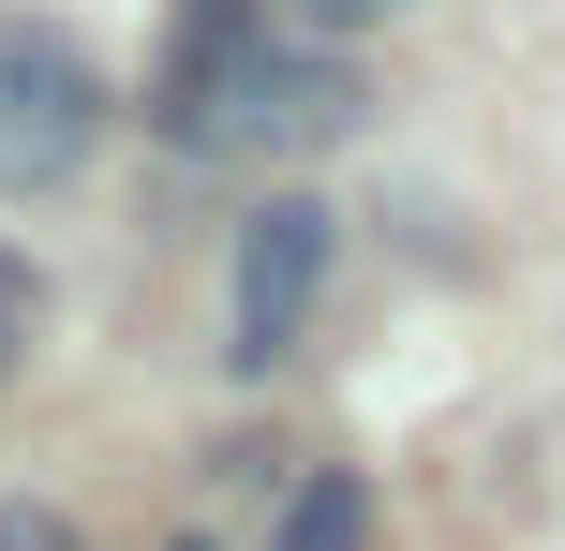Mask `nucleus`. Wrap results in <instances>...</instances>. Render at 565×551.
Returning <instances> with one entry per match:
<instances>
[{
  "instance_id": "1",
  "label": "nucleus",
  "mask_w": 565,
  "mask_h": 551,
  "mask_svg": "<svg viewBox=\"0 0 565 551\" xmlns=\"http://www.w3.org/2000/svg\"><path fill=\"white\" fill-rule=\"evenodd\" d=\"M105 149V89L60 30H15L0 15V194H60V179Z\"/></svg>"
},
{
  "instance_id": "2",
  "label": "nucleus",
  "mask_w": 565,
  "mask_h": 551,
  "mask_svg": "<svg viewBox=\"0 0 565 551\" xmlns=\"http://www.w3.org/2000/svg\"><path fill=\"white\" fill-rule=\"evenodd\" d=\"M328 135H358V75H342L328 45H268L254 75L194 119V149H238V165H282V149H328Z\"/></svg>"
},
{
  "instance_id": "3",
  "label": "nucleus",
  "mask_w": 565,
  "mask_h": 551,
  "mask_svg": "<svg viewBox=\"0 0 565 551\" xmlns=\"http://www.w3.org/2000/svg\"><path fill=\"white\" fill-rule=\"evenodd\" d=\"M312 284H328V209L312 194H254V224H238V373H268L312 328Z\"/></svg>"
},
{
  "instance_id": "4",
  "label": "nucleus",
  "mask_w": 565,
  "mask_h": 551,
  "mask_svg": "<svg viewBox=\"0 0 565 551\" xmlns=\"http://www.w3.org/2000/svg\"><path fill=\"white\" fill-rule=\"evenodd\" d=\"M268 551H372V492L358 477H298L282 522H268Z\"/></svg>"
},
{
  "instance_id": "5",
  "label": "nucleus",
  "mask_w": 565,
  "mask_h": 551,
  "mask_svg": "<svg viewBox=\"0 0 565 551\" xmlns=\"http://www.w3.org/2000/svg\"><path fill=\"white\" fill-rule=\"evenodd\" d=\"M0 551H75V522H60V507H15V492H0Z\"/></svg>"
},
{
  "instance_id": "6",
  "label": "nucleus",
  "mask_w": 565,
  "mask_h": 551,
  "mask_svg": "<svg viewBox=\"0 0 565 551\" xmlns=\"http://www.w3.org/2000/svg\"><path fill=\"white\" fill-rule=\"evenodd\" d=\"M268 15H282V45H298V30H358L372 0H268Z\"/></svg>"
},
{
  "instance_id": "7",
  "label": "nucleus",
  "mask_w": 565,
  "mask_h": 551,
  "mask_svg": "<svg viewBox=\"0 0 565 551\" xmlns=\"http://www.w3.org/2000/svg\"><path fill=\"white\" fill-rule=\"evenodd\" d=\"M15 343H30V268L0 254V358H15Z\"/></svg>"
},
{
  "instance_id": "8",
  "label": "nucleus",
  "mask_w": 565,
  "mask_h": 551,
  "mask_svg": "<svg viewBox=\"0 0 565 551\" xmlns=\"http://www.w3.org/2000/svg\"><path fill=\"white\" fill-rule=\"evenodd\" d=\"M179 551H209V537H179Z\"/></svg>"
}]
</instances>
